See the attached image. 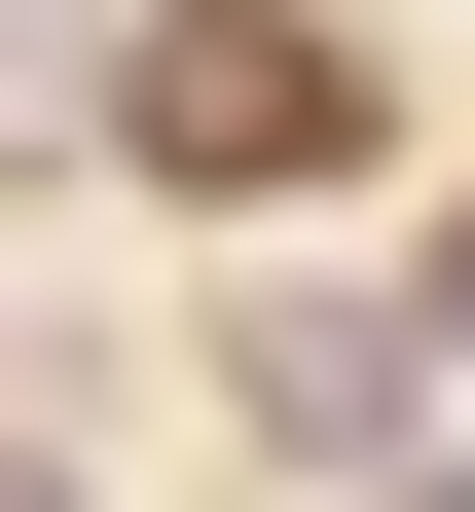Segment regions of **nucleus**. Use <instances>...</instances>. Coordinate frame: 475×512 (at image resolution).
<instances>
[{
    "label": "nucleus",
    "instance_id": "nucleus-1",
    "mask_svg": "<svg viewBox=\"0 0 475 512\" xmlns=\"http://www.w3.org/2000/svg\"><path fill=\"white\" fill-rule=\"evenodd\" d=\"M110 147L220 183V220H293V183H366V37H293V0H183L147 74H110Z\"/></svg>",
    "mask_w": 475,
    "mask_h": 512
},
{
    "label": "nucleus",
    "instance_id": "nucleus-2",
    "mask_svg": "<svg viewBox=\"0 0 475 512\" xmlns=\"http://www.w3.org/2000/svg\"><path fill=\"white\" fill-rule=\"evenodd\" d=\"M220 403L293 439V476H366V439H402V330H366V293H256V330H220Z\"/></svg>",
    "mask_w": 475,
    "mask_h": 512
},
{
    "label": "nucleus",
    "instance_id": "nucleus-3",
    "mask_svg": "<svg viewBox=\"0 0 475 512\" xmlns=\"http://www.w3.org/2000/svg\"><path fill=\"white\" fill-rule=\"evenodd\" d=\"M0 512H74V476H37V439H0Z\"/></svg>",
    "mask_w": 475,
    "mask_h": 512
},
{
    "label": "nucleus",
    "instance_id": "nucleus-4",
    "mask_svg": "<svg viewBox=\"0 0 475 512\" xmlns=\"http://www.w3.org/2000/svg\"><path fill=\"white\" fill-rule=\"evenodd\" d=\"M402 512H475V476H402Z\"/></svg>",
    "mask_w": 475,
    "mask_h": 512
}]
</instances>
